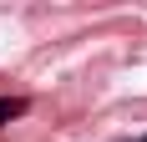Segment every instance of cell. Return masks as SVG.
I'll list each match as a JSON object with an SVG mask.
<instances>
[{
    "label": "cell",
    "instance_id": "obj_1",
    "mask_svg": "<svg viewBox=\"0 0 147 142\" xmlns=\"http://www.w3.org/2000/svg\"><path fill=\"white\" fill-rule=\"evenodd\" d=\"M26 112H30L26 97H0V127H5V122H15V117H26Z\"/></svg>",
    "mask_w": 147,
    "mask_h": 142
}]
</instances>
